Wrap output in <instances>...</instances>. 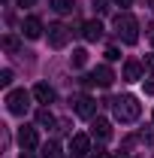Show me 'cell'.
Instances as JSON below:
<instances>
[{"mask_svg": "<svg viewBox=\"0 0 154 158\" xmlns=\"http://www.w3.org/2000/svg\"><path fill=\"white\" fill-rule=\"evenodd\" d=\"M112 110H115V118L121 122H136L139 113H142V106H139V100L133 94H121V98L112 100Z\"/></svg>", "mask_w": 154, "mask_h": 158, "instance_id": "1", "label": "cell"}, {"mask_svg": "<svg viewBox=\"0 0 154 158\" xmlns=\"http://www.w3.org/2000/svg\"><path fill=\"white\" fill-rule=\"evenodd\" d=\"M115 34L127 46H133L136 40H139V34H136V19L130 15V12H121V15H115Z\"/></svg>", "mask_w": 154, "mask_h": 158, "instance_id": "2", "label": "cell"}, {"mask_svg": "<svg viewBox=\"0 0 154 158\" xmlns=\"http://www.w3.org/2000/svg\"><path fill=\"white\" fill-rule=\"evenodd\" d=\"M6 110H9L12 116H24V113L30 110V94H27L24 88L9 91V94H6Z\"/></svg>", "mask_w": 154, "mask_h": 158, "instance_id": "3", "label": "cell"}, {"mask_svg": "<svg viewBox=\"0 0 154 158\" xmlns=\"http://www.w3.org/2000/svg\"><path fill=\"white\" fill-rule=\"evenodd\" d=\"M70 40V27L67 24H48V46L52 49H64Z\"/></svg>", "mask_w": 154, "mask_h": 158, "instance_id": "4", "label": "cell"}, {"mask_svg": "<svg viewBox=\"0 0 154 158\" xmlns=\"http://www.w3.org/2000/svg\"><path fill=\"white\" fill-rule=\"evenodd\" d=\"M70 152H73V158L91 155V140L85 137V134H73V137H70Z\"/></svg>", "mask_w": 154, "mask_h": 158, "instance_id": "5", "label": "cell"}, {"mask_svg": "<svg viewBox=\"0 0 154 158\" xmlns=\"http://www.w3.org/2000/svg\"><path fill=\"white\" fill-rule=\"evenodd\" d=\"M18 143H21V149H24V152H33V149L39 146L37 128H21V131H18Z\"/></svg>", "mask_w": 154, "mask_h": 158, "instance_id": "6", "label": "cell"}, {"mask_svg": "<svg viewBox=\"0 0 154 158\" xmlns=\"http://www.w3.org/2000/svg\"><path fill=\"white\" fill-rule=\"evenodd\" d=\"M21 34H24L27 40H39L42 37V21H39L37 15H27L24 24H21Z\"/></svg>", "mask_w": 154, "mask_h": 158, "instance_id": "7", "label": "cell"}, {"mask_svg": "<svg viewBox=\"0 0 154 158\" xmlns=\"http://www.w3.org/2000/svg\"><path fill=\"white\" fill-rule=\"evenodd\" d=\"M97 113V100L94 98H79L76 100V116L79 118H94Z\"/></svg>", "mask_w": 154, "mask_h": 158, "instance_id": "8", "label": "cell"}, {"mask_svg": "<svg viewBox=\"0 0 154 158\" xmlns=\"http://www.w3.org/2000/svg\"><path fill=\"white\" fill-rule=\"evenodd\" d=\"M91 82H94V85H103V88H109V85L115 82V73L103 64V67H97L94 73H91Z\"/></svg>", "mask_w": 154, "mask_h": 158, "instance_id": "9", "label": "cell"}, {"mask_svg": "<svg viewBox=\"0 0 154 158\" xmlns=\"http://www.w3.org/2000/svg\"><path fill=\"white\" fill-rule=\"evenodd\" d=\"M91 134L97 140H109L112 137V125L106 122V118H94V125H91Z\"/></svg>", "mask_w": 154, "mask_h": 158, "instance_id": "10", "label": "cell"}, {"mask_svg": "<svg viewBox=\"0 0 154 158\" xmlns=\"http://www.w3.org/2000/svg\"><path fill=\"white\" fill-rule=\"evenodd\" d=\"M82 37L88 40V43H97V40L103 37V24H100V21H85V27H82Z\"/></svg>", "mask_w": 154, "mask_h": 158, "instance_id": "11", "label": "cell"}, {"mask_svg": "<svg viewBox=\"0 0 154 158\" xmlns=\"http://www.w3.org/2000/svg\"><path fill=\"white\" fill-rule=\"evenodd\" d=\"M33 98H37L39 103H52V100H55V88L45 85V82H39V85H33Z\"/></svg>", "mask_w": 154, "mask_h": 158, "instance_id": "12", "label": "cell"}, {"mask_svg": "<svg viewBox=\"0 0 154 158\" xmlns=\"http://www.w3.org/2000/svg\"><path fill=\"white\" fill-rule=\"evenodd\" d=\"M139 76H142V64H139V61H127V64H124V79H127V82H136Z\"/></svg>", "mask_w": 154, "mask_h": 158, "instance_id": "13", "label": "cell"}, {"mask_svg": "<svg viewBox=\"0 0 154 158\" xmlns=\"http://www.w3.org/2000/svg\"><path fill=\"white\" fill-rule=\"evenodd\" d=\"M37 122H39V128H52V125H58V122H55V116L48 113V106H42V110L37 113Z\"/></svg>", "mask_w": 154, "mask_h": 158, "instance_id": "14", "label": "cell"}, {"mask_svg": "<svg viewBox=\"0 0 154 158\" xmlns=\"http://www.w3.org/2000/svg\"><path fill=\"white\" fill-rule=\"evenodd\" d=\"M70 64H73V67H85V64H88V52H85V49H73Z\"/></svg>", "mask_w": 154, "mask_h": 158, "instance_id": "15", "label": "cell"}, {"mask_svg": "<svg viewBox=\"0 0 154 158\" xmlns=\"http://www.w3.org/2000/svg\"><path fill=\"white\" fill-rule=\"evenodd\" d=\"M48 3H52L55 12H70L73 9V0H48Z\"/></svg>", "mask_w": 154, "mask_h": 158, "instance_id": "16", "label": "cell"}, {"mask_svg": "<svg viewBox=\"0 0 154 158\" xmlns=\"http://www.w3.org/2000/svg\"><path fill=\"white\" fill-rule=\"evenodd\" d=\"M42 158H60L58 143H45V146H42Z\"/></svg>", "mask_w": 154, "mask_h": 158, "instance_id": "17", "label": "cell"}, {"mask_svg": "<svg viewBox=\"0 0 154 158\" xmlns=\"http://www.w3.org/2000/svg\"><path fill=\"white\" fill-rule=\"evenodd\" d=\"M3 46H6L9 52H15V49H18V40H15V37H6V40H3Z\"/></svg>", "mask_w": 154, "mask_h": 158, "instance_id": "18", "label": "cell"}, {"mask_svg": "<svg viewBox=\"0 0 154 158\" xmlns=\"http://www.w3.org/2000/svg\"><path fill=\"white\" fill-rule=\"evenodd\" d=\"M106 58H109V61H118V58H121V52H118L115 46H109V49H106Z\"/></svg>", "mask_w": 154, "mask_h": 158, "instance_id": "19", "label": "cell"}, {"mask_svg": "<svg viewBox=\"0 0 154 158\" xmlns=\"http://www.w3.org/2000/svg\"><path fill=\"white\" fill-rule=\"evenodd\" d=\"M9 82H12V70H3L0 73V85H9Z\"/></svg>", "mask_w": 154, "mask_h": 158, "instance_id": "20", "label": "cell"}, {"mask_svg": "<svg viewBox=\"0 0 154 158\" xmlns=\"http://www.w3.org/2000/svg\"><path fill=\"white\" fill-rule=\"evenodd\" d=\"M91 158H109L106 149H91Z\"/></svg>", "mask_w": 154, "mask_h": 158, "instance_id": "21", "label": "cell"}, {"mask_svg": "<svg viewBox=\"0 0 154 158\" xmlns=\"http://www.w3.org/2000/svg\"><path fill=\"white\" fill-rule=\"evenodd\" d=\"M145 94H154V76L148 79V82H145Z\"/></svg>", "mask_w": 154, "mask_h": 158, "instance_id": "22", "label": "cell"}, {"mask_svg": "<svg viewBox=\"0 0 154 158\" xmlns=\"http://www.w3.org/2000/svg\"><path fill=\"white\" fill-rule=\"evenodd\" d=\"M145 67H148V70L154 73V55H145Z\"/></svg>", "mask_w": 154, "mask_h": 158, "instance_id": "23", "label": "cell"}, {"mask_svg": "<svg viewBox=\"0 0 154 158\" xmlns=\"http://www.w3.org/2000/svg\"><path fill=\"white\" fill-rule=\"evenodd\" d=\"M18 6H33V0H15Z\"/></svg>", "mask_w": 154, "mask_h": 158, "instance_id": "24", "label": "cell"}, {"mask_svg": "<svg viewBox=\"0 0 154 158\" xmlns=\"http://www.w3.org/2000/svg\"><path fill=\"white\" fill-rule=\"evenodd\" d=\"M115 3H121V6H130V3H133V0H115Z\"/></svg>", "mask_w": 154, "mask_h": 158, "instance_id": "25", "label": "cell"}, {"mask_svg": "<svg viewBox=\"0 0 154 158\" xmlns=\"http://www.w3.org/2000/svg\"><path fill=\"white\" fill-rule=\"evenodd\" d=\"M21 158H33V155H30V152H21Z\"/></svg>", "mask_w": 154, "mask_h": 158, "instance_id": "26", "label": "cell"}, {"mask_svg": "<svg viewBox=\"0 0 154 158\" xmlns=\"http://www.w3.org/2000/svg\"><path fill=\"white\" fill-rule=\"evenodd\" d=\"M118 158H127V155H118Z\"/></svg>", "mask_w": 154, "mask_h": 158, "instance_id": "27", "label": "cell"}, {"mask_svg": "<svg viewBox=\"0 0 154 158\" xmlns=\"http://www.w3.org/2000/svg\"><path fill=\"white\" fill-rule=\"evenodd\" d=\"M151 43H154V37H151Z\"/></svg>", "mask_w": 154, "mask_h": 158, "instance_id": "28", "label": "cell"}]
</instances>
